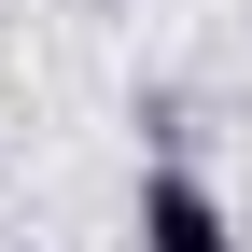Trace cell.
<instances>
[{
  "mask_svg": "<svg viewBox=\"0 0 252 252\" xmlns=\"http://www.w3.org/2000/svg\"><path fill=\"white\" fill-rule=\"evenodd\" d=\"M140 252H238V224H224V196L196 168H154L140 182Z\"/></svg>",
  "mask_w": 252,
  "mask_h": 252,
  "instance_id": "obj_1",
  "label": "cell"
}]
</instances>
